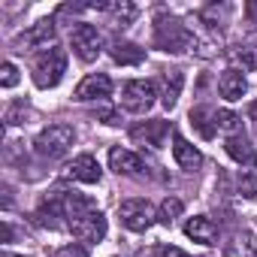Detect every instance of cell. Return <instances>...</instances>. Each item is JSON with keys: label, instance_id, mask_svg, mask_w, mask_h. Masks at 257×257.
Segmentation results:
<instances>
[{"label": "cell", "instance_id": "cell-1", "mask_svg": "<svg viewBox=\"0 0 257 257\" xmlns=\"http://www.w3.org/2000/svg\"><path fill=\"white\" fill-rule=\"evenodd\" d=\"M73 143H76V131L70 124H49L34 140V152L46 161H58L73 149Z\"/></svg>", "mask_w": 257, "mask_h": 257}, {"label": "cell", "instance_id": "cell-2", "mask_svg": "<svg viewBox=\"0 0 257 257\" xmlns=\"http://www.w3.org/2000/svg\"><path fill=\"white\" fill-rule=\"evenodd\" d=\"M64 73H67V52L58 49V46L46 49V52L34 61V82H37L40 88H55V85L64 79Z\"/></svg>", "mask_w": 257, "mask_h": 257}, {"label": "cell", "instance_id": "cell-3", "mask_svg": "<svg viewBox=\"0 0 257 257\" xmlns=\"http://www.w3.org/2000/svg\"><path fill=\"white\" fill-rule=\"evenodd\" d=\"M194 34L179 25L176 19H158V28H155V46L164 49V52H188L194 46Z\"/></svg>", "mask_w": 257, "mask_h": 257}, {"label": "cell", "instance_id": "cell-4", "mask_svg": "<svg viewBox=\"0 0 257 257\" xmlns=\"http://www.w3.org/2000/svg\"><path fill=\"white\" fill-rule=\"evenodd\" d=\"M155 97H158V88L155 82L149 79H134V82H127L124 91H121V106L127 112H134V115H143L155 106Z\"/></svg>", "mask_w": 257, "mask_h": 257}, {"label": "cell", "instance_id": "cell-5", "mask_svg": "<svg viewBox=\"0 0 257 257\" xmlns=\"http://www.w3.org/2000/svg\"><path fill=\"white\" fill-rule=\"evenodd\" d=\"M118 218L127 230H134V233H146L155 221H158V212L152 209L149 200H124L118 206Z\"/></svg>", "mask_w": 257, "mask_h": 257}, {"label": "cell", "instance_id": "cell-6", "mask_svg": "<svg viewBox=\"0 0 257 257\" xmlns=\"http://www.w3.org/2000/svg\"><path fill=\"white\" fill-rule=\"evenodd\" d=\"M70 40H73V52H76V58L85 61V64L97 61L100 52H103V37H100V31H97L94 25H85V22L76 25Z\"/></svg>", "mask_w": 257, "mask_h": 257}, {"label": "cell", "instance_id": "cell-7", "mask_svg": "<svg viewBox=\"0 0 257 257\" xmlns=\"http://www.w3.org/2000/svg\"><path fill=\"white\" fill-rule=\"evenodd\" d=\"M67 227H70V233H73L76 239H82V242H100V239L106 236V218H103L100 209H91V212H85V215L70 218Z\"/></svg>", "mask_w": 257, "mask_h": 257}, {"label": "cell", "instance_id": "cell-8", "mask_svg": "<svg viewBox=\"0 0 257 257\" xmlns=\"http://www.w3.org/2000/svg\"><path fill=\"white\" fill-rule=\"evenodd\" d=\"M100 164H97V158H91V155H79V158H73L67 167H64V179H73V182H82V185H94V182H100Z\"/></svg>", "mask_w": 257, "mask_h": 257}, {"label": "cell", "instance_id": "cell-9", "mask_svg": "<svg viewBox=\"0 0 257 257\" xmlns=\"http://www.w3.org/2000/svg\"><path fill=\"white\" fill-rule=\"evenodd\" d=\"M109 91H112V79L106 76V73H88L79 85H76V100H103V97H109Z\"/></svg>", "mask_w": 257, "mask_h": 257}, {"label": "cell", "instance_id": "cell-10", "mask_svg": "<svg viewBox=\"0 0 257 257\" xmlns=\"http://www.w3.org/2000/svg\"><path fill=\"white\" fill-rule=\"evenodd\" d=\"M167 134H170V124L167 121H146V124H137L134 131H131V140L146 143L152 149H161L164 140H167Z\"/></svg>", "mask_w": 257, "mask_h": 257}, {"label": "cell", "instance_id": "cell-11", "mask_svg": "<svg viewBox=\"0 0 257 257\" xmlns=\"http://www.w3.org/2000/svg\"><path fill=\"white\" fill-rule=\"evenodd\" d=\"M173 158H176V164H179L182 170H188V173H194V170L203 164L200 149H197V146H191L182 134H173Z\"/></svg>", "mask_w": 257, "mask_h": 257}, {"label": "cell", "instance_id": "cell-12", "mask_svg": "<svg viewBox=\"0 0 257 257\" xmlns=\"http://www.w3.org/2000/svg\"><path fill=\"white\" fill-rule=\"evenodd\" d=\"M109 167L118 173V176H143V161H140V155H134V152H127V149H112L109 152Z\"/></svg>", "mask_w": 257, "mask_h": 257}, {"label": "cell", "instance_id": "cell-13", "mask_svg": "<svg viewBox=\"0 0 257 257\" xmlns=\"http://www.w3.org/2000/svg\"><path fill=\"white\" fill-rule=\"evenodd\" d=\"M218 91H221L224 100H242L245 91H248L245 73H239V70H224L221 79H218Z\"/></svg>", "mask_w": 257, "mask_h": 257}, {"label": "cell", "instance_id": "cell-14", "mask_svg": "<svg viewBox=\"0 0 257 257\" xmlns=\"http://www.w3.org/2000/svg\"><path fill=\"white\" fill-rule=\"evenodd\" d=\"M224 149H227V155H230L236 164H242V167H257V152H254V146H251L242 134H239V137H227Z\"/></svg>", "mask_w": 257, "mask_h": 257}, {"label": "cell", "instance_id": "cell-15", "mask_svg": "<svg viewBox=\"0 0 257 257\" xmlns=\"http://www.w3.org/2000/svg\"><path fill=\"white\" fill-rule=\"evenodd\" d=\"M185 233H188L194 242H200V245H215V239H218V227H215L212 218H206V215L191 218V221L185 224Z\"/></svg>", "mask_w": 257, "mask_h": 257}, {"label": "cell", "instance_id": "cell-16", "mask_svg": "<svg viewBox=\"0 0 257 257\" xmlns=\"http://www.w3.org/2000/svg\"><path fill=\"white\" fill-rule=\"evenodd\" d=\"M25 46H34V49H52L49 43L55 40V22L52 19H43V22H37L28 34H22L19 37Z\"/></svg>", "mask_w": 257, "mask_h": 257}, {"label": "cell", "instance_id": "cell-17", "mask_svg": "<svg viewBox=\"0 0 257 257\" xmlns=\"http://www.w3.org/2000/svg\"><path fill=\"white\" fill-rule=\"evenodd\" d=\"M224 257H257V236L254 233H236L227 242Z\"/></svg>", "mask_w": 257, "mask_h": 257}, {"label": "cell", "instance_id": "cell-18", "mask_svg": "<svg viewBox=\"0 0 257 257\" xmlns=\"http://www.w3.org/2000/svg\"><path fill=\"white\" fill-rule=\"evenodd\" d=\"M182 85H185V76L179 73V70H167L164 73V79H161V100H164V106L167 109H173L176 106V100H179V94H182Z\"/></svg>", "mask_w": 257, "mask_h": 257}, {"label": "cell", "instance_id": "cell-19", "mask_svg": "<svg viewBox=\"0 0 257 257\" xmlns=\"http://www.w3.org/2000/svg\"><path fill=\"white\" fill-rule=\"evenodd\" d=\"M97 10H103V13H109L112 16V22L115 25H131L134 19H137V7L134 4H97Z\"/></svg>", "mask_w": 257, "mask_h": 257}, {"label": "cell", "instance_id": "cell-20", "mask_svg": "<svg viewBox=\"0 0 257 257\" xmlns=\"http://www.w3.org/2000/svg\"><path fill=\"white\" fill-rule=\"evenodd\" d=\"M143 58H146L143 49H137L134 43H115L112 46V61L121 64V67L124 64H143Z\"/></svg>", "mask_w": 257, "mask_h": 257}, {"label": "cell", "instance_id": "cell-21", "mask_svg": "<svg viewBox=\"0 0 257 257\" xmlns=\"http://www.w3.org/2000/svg\"><path fill=\"white\" fill-rule=\"evenodd\" d=\"M191 124L206 140H212L215 131H218V127H215V109H191Z\"/></svg>", "mask_w": 257, "mask_h": 257}, {"label": "cell", "instance_id": "cell-22", "mask_svg": "<svg viewBox=\"0 0 257 257\" xmlns=\"http://www.w3.org/2000/svg\"><path fill=\"white\" fill-rule=\"evenodd\" d=\"M215 127L224 131V134H230V137H239L242 134V118L236 112H230V109H215Z\"/></svg>", "mask_w": 257, "mask_h": 257}, {"label": "cell", "instance_id": "cell-23", "mask_svg": "<svg viewBox=\"0 0 257 257\" xmlns=\"http://www.w3.org/2000/svg\"><path fill=\"white\" fill-rule=\"evenodd\" d=\"M182 209H185V206H182V200L167 197V200L161 203V209H158V221H161V224H173V221L182 215Z\"/></svg>", "mask_w": 257, "mask_h": 257}, {"label": "cell", "instance_id": "cell-24", "mask_svg": "<svg viewBox=\"0 0 257 257\" xmlns=\"http://www.w3.org/2000/svg\"><path fill=\"white\" fill-rule=\"evenodd\" d=\"M239 191L245 197H257V167H251L239 176Z\"/></svg>", "mask_w": 257, "mask_h": 257}, {"label": "cell", "instance_id": "cell-25", "mask_svg": "<svg viewBox=\"0 0 257 257\" xmlns=\"http://www.w3.org/2000/svg\"><path fill=\"white\" fill-rule=\"evenodd\" d=\"M236 55H239V61H242V67H245V70H257V43L242 46Z\"/></svg>", "mask_w": 257, "mask_h": 257}, {"label": "cell", "instance_id": "cell-26", "mask_svg": "<svg viewBox=\"0 0 257 257\" xmlns=\"http://www.w3.org/2000/svg\"><path fill=\"white\" fill-rule=\"evenodd\" d=\"M143 257H191V254H185V251L176 248V245H155V248H149Z\"/></svg>", "mask_w": 257, "mask_h": 257}, {"label": "cell", "instance_id": "cell-27", "mask_svg": "<svg viewBox=\"0 0 257 257\" xmlns=\"http://www.w3.org/2000/svg\"><path fill=\"white\" fill-rule=\"evenodd\" d=\"M0 85H4V88H16L19 85V70H16V64H4V67H0Z\"/></svg>", "mask_w": 257, "mask_h": 257}, {"label": "cell", "instance_id": "cell-28", "mask_svg": "<svg viewBox=\"0 0 257 257\" xmlns=\"http://www.w3.org/2000/svg\"><path fill=\"white\" fill-rule=\"evenodd\" d=\"M7 124H25V103H16L7 109Z\"/></svg>", "mask_w": 257, "mask_h": 257}, {"label": "cell", "instance_id": "cell-29", "mask_svg": "<svg viewBox=\"0 0 257 257\" xmlns=\"http://www.w3.org/2000/svg\"><path fill=\"white\" fill-rule=\"evenodd\" d=\"M55 257H88V251H85L82 245H76V242H73V245L58 248V251H55Z\"/></svg>", "mask_w": 257, "mask_h": 257}, {"label": "cell", "instance_id": "cell-30", "mask_svg": "<svg viewBox=\"0 0 257 257\" xmlns=\"http://www.w3.org/2000/svg\"><path fill=\"white\" fill-rule=\"evenodd\" d=\"M251 118L257 121V103H251Z\"/></svg>", "mask_w": 257, "mask_h": 257}, {"label": "cell", "instance_id": "cell-31", "mask_svg": "<svg viewBox=\"0 0 257 257\" xmlns=\"http://www.w3.org/2000/svg\"><path fill=\"white\" fill-rule=\"evenodd\" d=\"M0 257H19V254H10V251H7V254H0Z\"/></svg>", "mask_w": 257, "mask_h": 257}]
</instances>
